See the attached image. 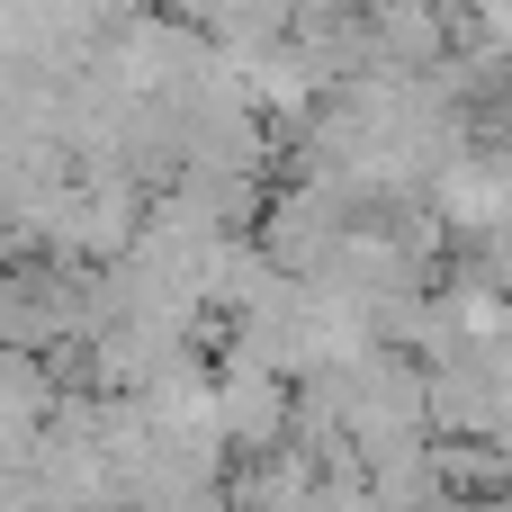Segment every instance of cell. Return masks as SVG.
I'll return each instance as SVG.
<instances>
[{
  "mask_svg": "<svg viewBox=\"0 0 512 512\" xmlns=\"http://www.w3.org/2000/svg\"><path fill=\"white\" fill-rule=\"evenodd\" d=\"M45 288H54V279H36V270H27V279L9 288V306H18V315H9V333H18V351H36V342H45V306H54ZM63 288H72V270H63ZM63 315H81V324L99 333V324H108V288H99V279H81V288L63 297Z\"/></svg>",
  "mask_w": 512,
  "mask_h": 512,
  "instance_id": "cell-1",
  "label": "cell"
}]
</instances>
